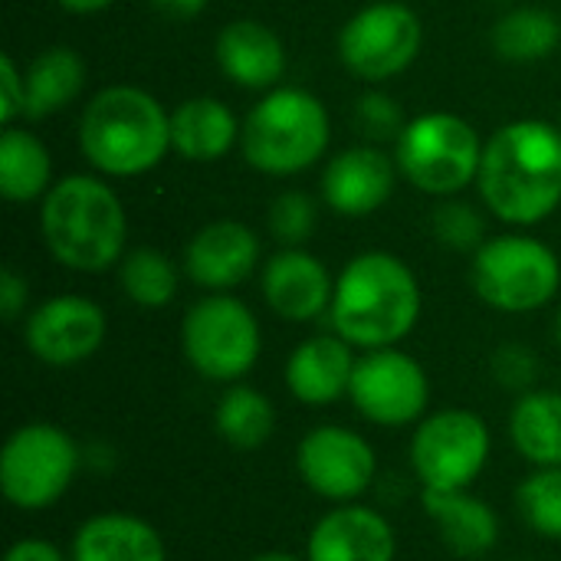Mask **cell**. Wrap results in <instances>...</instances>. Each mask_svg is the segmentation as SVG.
<instances>
[{"mask_svg": "<svg viewBox=\"0 0 561 561\" xmlns=\"http://www.w3.org/2000/svg\"><path fill=\"white\" fill-rule=\"evenodd\" d=\"M483 204L513 227H533L561 204V131L549 122L523 118L503 125L480 161Z\"/></svg>", "mask_w": 561, "mask_h": 561, "instance_id": "1", "label": "cell"}, {"mask_svg": "<svg viewBox=\"0 0 561 561\" xmlns=\"http://www.w3.org/2000/svg\"><path fill=\"white\" fill-rule=\"evenodd\" d=\"M421 286L411 266L391 253L355 256L335 279L332 329L352 348H391L408 339L421 319Z\"/></svg>", "mask_w": 561, "mask_h": 561, "instance_id": "2", "label": "cell"}, {"mask_svg": "<svg viewBox=\"0 0 561 561\" xmlns=\"http://www.w3.org/2000/svg\"><path fill=\"white\" fill-rule=\"evenodd\" d=\"M39 233L56 263L76 273H105L122 263L128 217L118 194L89 174L56 181L39 207Z\"/></svg>", "mask_w": 561, "mask_h": 561, "instance_id": "3", "label": "cell"}, {"mask_svg": "<svg viewBox=\"0 0 561 561\" xmlns=\"http://www.w3.org/2000/svg\"><path fill=\"white\" fill-rule=\"evenodd\" d=\"M79 148L108 178L145 174L171 151V112L145 89L108 85L79 118Z\"/></svg>", "mask_w": 561, "mask_h": 561, "instance_id": "4", "label": "cell"}, {"mask_svg": "<svg viewBox=\"0 0 561 561\" xmlns=\"http://www.w3.org/2000/svg\"><path fill=\"white\" fill-rule=\"evenodd\" d=\"M329 112L319 95L286 85L263 95L243 122L240 148L250 168L286 178L312 168L329 148Z\"/></svg>", "mask_w": 561, "mask_h": 561, "instance_id": "5", "label": "cell"}, {"mask_svg": "<svg viewBox=\"0 0 561 561\" xmlns=\"http://www.w3.org/2000/svg\"><path fill=\"white\" fill-rule=\"evenodd\" d=\"M82 467L85 457L69 431L46 421L20 424L0 447V493L13 510L39 513L69 493Z\"/></svg>", "mask_w": 561, "mask_h": 561, "instance_id": "6", "label": "cell"}, {"mask_svg": "<svg viewBox=\"0 0 561 561\" xmlns=\"http://www.w3.org/2000/svg\"><path fill=\"white\" fill-rule=\"evenodd\" d=\"M483 141L477 128L454 112H427L398 135V168L424 194L450 197L480 174Z\"/></svg>", "mask_w": 561, "mask_h": 561, "instance_id": "7", "label": "cell"}, {"mask_svg": "<svg viewBox=\"0 0 561 561\" xmlns=\"http://www.w3.org/2000/svg\"><path fill=\"white\" fill-rule=\"evenodd\" d=\"M181 348L201 378L237 385L256 365L263 335L247 302L230 293H210L187 309L181 322Z\"/></svg>", "mask_w": 561, "mask_h": 561, "instance_id": "8", "label": "cell"}, {"mask_svg": "<svg viewBox=\"0 0 561 561\" xmlns=\"http://www.w3.org/2000/svg\"><path fill=\"white\" fill-rule=\"evenodd\" d=\"M473 289L477 296L500 312L519 316L536 312L556 299L561 286L559 256L536 237L506 233L486 240L473 253Z\"/></svg>", "mask_w": 561, "mask_h": 561, "instance_id": "9", "label": "cell"}, {"mask_svg": "<svg viewBox=\"0 0 561 561\" xmlns=\"http://www.w3.org/2000/svg\"><path fill=\"white\" fill-rule=\"evenodd\" d=\"M493 450L490 427L467 408H444L427 414L411 437V467L424 490H467L486 467Z\"/></svg>", "mask_w": 561, "mask_h": 561, "instance_id": "10", "label": "cell"}, {"mask_svg": "<svg viewBox=\"0 0 561 561\" xmlns=\"http://www.w3.org/2000/svg\"><path fill=\"white\" fill-rule=\"evenodd\" d=\"M424 43L421 16L398 0L362 7L339 33V56L345 69L365 82H385L404 72Z\"/></svg>", "mask_w": 561, "mask_h": 561, "instance_id": "11", "label": "cell"}, {"mask_svg": "<svg viewBox=\"0 0 561 561\" xmlns=\"http://www.w3.org/2000/svg\"><path fill=\"white\" fill-rule=\"evenodd\" d=\"M348 398L368 424L411 427L427 417L431 381L421 362L398 345L371 348L355 362Z\"/></svg>", "mask_w": 561, "mask_h": 561, "instance_id": "12", "label": "cell"}, {"mask_svg": "<svg viewBox=\"0 0 561 561\" xmlns=\"http://www.w3.org/2000/svg\"><path fill=\"white\" fill-rule=\"evenodd\" d=\"M296 470L316 496L329 503H355L371 490L378 457L375 447L352 427L319 424L299 440Z\"/></svg>", "mask_w": 561, "mask_h": 561, "instance_id": "13", "label": "cell"}, {"mask_svg": "<svg viewBox=\"0 0 561 561\" xmlns=\"http://www.w3.org/2000/svg\"><path fill=\"white\" fill-rule=\"evenodd\" d=\"M108 335L105 309L85 296H53L39 302L23 325V342L36 362L49 368H72L89 362Z\"/></svg>", "mask_w": 561, "mask_h": 561, "instance_id": "14", "label": "cell"}, {"mask_svg": "<svg viewBox=\"0 0 561 561\" xmlns=\"http://www.w3.org/2000/svg\"><path fill=\"white\" fill-rule=\"evenodd\" d=\"M398 533L385 513L362 503H339L306 542V561H394Z\"/></svg>", "mask_w": 561, "mask_h": 561, "instance_id": "15", "label": "cell"}, {"mask_svg": "<svg viewBox=\"0 0 561 561\" xmlns=\"http://www.w3.org/2000/svg\"><path fill=\"white\" fill-rule=\"evenodd\" d=\"M335 283L325 263L299 247H286L263 266V299L286 322H312L332 309Z\"/></svg>", "mask_w": 561, "mask_h": 561, "instance_id": "16", "label": "cell"}, {"mask_svg": "<svg viewBox=\"0 0 561 561\" xmlns=\"http://www.w3.org/2000/svg\"><path fill=\"white\" fill-rule=\"evenodd\" d=\"M256 263L260 237L237 220H217L201 227L184 250L187 276L210 293H227L240 286L256 270Z\"/></svg>", "mask_w": 561, "mask_h": 561, "instance_id": "17", "label": "cell"}, {"mask_svg": "<svg viewBox=\"0 0 561 561\" xmlns=\"http://www.w3.org/2000/svg\"><path fill=\"white\" fill-rule=\"evenodd\" d=\"M394 194V164L385 151L358 145L339 151L322 171V197L342 217H368Z\"/></svg>", "mask_w": 561, "mask_h": 561, "instance_id": "18", "label": "cell"}, {"mask_svg": "<svg viewBox=\"0 0 561 561\" xmlns=\"http://www.w3.org/2000/svg\"><path fill=\"white\" fill-rule=\"evenodd\" d=\"M352 345L342 335H312L293 348L286 362V388L306 408H329L348 398L352 371H355Z\"/></svg>", "mask_w": 561, "mask_h": 561, "instance_id": "19", "label": "cell"}, {"mask_svg": "<svg viewBox=\"0 0 561 561\" xmlns=\"http://www.w3.org/2000/svg\"><path fill=\"white\" fill-rule=\"evenodd\" d=\"M217 66L243 89H273L286 76V46L270 26L233 20L217 36Z\"/></svg>", "mask_w": 561, "mask_h": 561, "instance_id": "20", "label": "cell"}, {"mask_svg": "<svg viewBox=\"0 0 561 561\" xmlns=\"http://www.w3.org/2000/svg\"><path fill=\"white\" fill-rule=\"evenodd\" d=\"M69 561H168V549L148 519L131 513H99L76 529Z\"/></svg>", "mask_w": 561, "mask_h": 561, "instance_id": "21", "label": "cell"}, {"mask_svg": "<svg viewBox=\"0 0 561 561\" xmlns=\"http://www.w3.org/2000/svg\"><path fill=\"white\" fill-rule=\"evenodd\" d=\"M424 510L437 526L444 546L460 559H480L496 549L500 542V519L490 503L470 496L467 490L454 493H431L424 490Z\"/></svg>", "mask_w": 561, "mask_h": 561, "instance_id": "22", "label": "cell"}, {"mask_svg": "<svg viewBox=\"0 0 561 561\" xmlns=\"http://www.w3.org/2000/svg\"><path fill=\"white\" fill-rule=\"evenodd\" d=\"M240 131L243 128L237 125L230 105L210 95L187 99L171 112V148L197 164L220 161L224 154H230Z\"/></svg>", "mask_w": 561, "mask_h": 561, "instance_id": "23", "label": "cell"}, {"mask_svg": "<svg viewBox=\"0 0 561 561\" xmlns=\"http://www.w3.org/2000/svg\"><path fill=\"white\" fill-rule=\"evenodd\" d=\"M510 437L519 457L536 470L561 467V394L559 391H526L510 414Z\"/></svg>", "mask_w": 561, "mask_h": 561, "instance_id": "24", "label": "cell"}, {"mask_svg": "<svg viewBox=\"0 0 561 561\" xmlns=\"http://www.w3.org/2000/svg\"><path fill=\"white\" fill-rule=\"evenodd\" d=\"M85 85V62L69 46L43 49L26 69V115L23 118H46L72 105V99Z\"/></svg>", "mask_w": 561, "mask_h": 561, "instance_id": "25", "label": "cell"}, {"mask_svg": "<svg viewBox=\"0 0 561 561\" xmlns=\"http://www.w3.org/2000/svg\"><path fill=\"white\" fill-rule=\"evenodd\" d=\"M53 158L46 145L26 128L7 125L0 135V194L13 204L46 197L53 187Z\"/></svg>", "mask_w": 561, "mask_h": 561, "instance_id": "26", "label": "cell"}, {"mask_svg": "<svg viewBox=\"0 0 561 561\" xmlns=\"http://www.w3.org/2000/svg\"><path fill=\"white\" fill-rule=\"evenodd\" d=\"M214 427L227 447L260 450L263 444H270L276 431V408L263 391L250 385H230L217 401Z\"/></svg>", "mask_w": 561, "mask_h": 561, "instance_id": "27", "label": "cell"}, {"mask_svg": "<svg viewBox=\"0 0 561 561\" xmlns=\"http://www.w3.org/2000/svg\"><path fill=\"white\" fill-rule=\"evenodd\" d=\"M561 39L559 20L542 7H513L493 26V49L510 62H539Z\"/></svg>", "mask_w": 561, "mask_h": 561, "instance_id": "28", "label": "cell"}, {"mask_svg": "<svg viewBox=\"0 0 561 561\" xmlns=\"http://www.w3.org/2000/svg\"><path fill=\"white\" fill-rule=\"evenodd\" d=\"M118 283H122V293L135 306H141V309H164L178 296L181 273L171 263V256H164L161 250L138 247V250H128L122 256Z\"/></svg>", "mask_w": 561, "mask_h": 561, "instance_id": "29", "label": "cell"}, {"mask_svg": "<svg viewBox=\"0 0 561 561\" xmlns=\"http://www.w3.org/2000/svg\"><path fill=\"white\" fill-rule=\"evenodd\" d=\"M516 506L533 533L561 542V467L533 470L516 490Z\"/></svg>", "mask_w": 561, "mask_h": 561, "instance_id": "30", "label": "cell"}, {"mask_svg": "<svg viewBox=\"0 0 561 561\" xmlns=\"http://www.w3.org/2000/svg\"><path fill=\"white\" fill-rule=\"evenodd\" d=\"M316 220H319L316 217V204L302 191H286L270 207V230L286 247L306 243L312 237V230H316Z\"/></svg>", "mask_w": 561, "mask_h": 561, "instance_id": "31", "label": "cell"}, {"mask_svg": "<svg viewBox=\"0 0 561 561\" xmlns=\"http://www.w3.org/2000/svg\"><path fill=\"white\" fill-rule=\"evenodd\" d=\"M434 233L450 250H480L486 224L470 204H444L434 210Z\"/></svg>", "mask_w": 561, "mask_h": 561, "instance_id": "32", "label": "cell"}, {"mask_svg": "<svg viewBox=\"0 0 561 561\" xmlns=\"http://www.w3.org/2000/svg\"><path fill=\"white\" fill-rule=\"evenodd\" d=\"M493 378L496 385L510 388V391H533L536 378H539V358L533 348L519 345V342H510V345H500L493 352Z\"/></svg>", "mask_w": 561, "mask_h": 561, "instance_id": "33", "label": "cell"}, {"mask_svg": "<svg viewBox=\"0 0 561 561\" xmlns=\"http://www.w3.org/2000/svg\"><path fill=\"white\" fill-rule=\"evenodd\" d=\"M358 122L371 138H398L408 125L398 102L385 92H368L358 99Z\"/></svg>", "mask_w": 561, "mask_h": 561, "instance_id": "34", "label": "cell"}, {"mask_svg": "<svg viewBox=\"0 0 561 561\" xmlns=\"http://www.w3.org/2000/svg\"><path fill=\"white\" fill-rule=\"evenodd\" d=\"M20 115H26V72L16 69L13 56H0V122L13 125Z\"/></svg>", "mask_w": 561, "mask_h": 561, "instance_id": "35", "label": "cell"}, {"mask_svg": "<svg viewBox=\"0 0 561 561\" xmlns=\"http://www.w3.org/2000/svg\"><path fill=\"white\" fill-rule=\"evenodd\" d=\"M26 299H30V283L16 270L7 266L0 273V316L7 322H16L26 309Z\"/></svg>", "mask_w": 561, "mask_h": 561, "instance_id": "36", "label": "cell"}, {"mask_svg": "<svg viewBox=\"0 0 561 561\" xmlns=\"http://www.w3.org/2000/svg\"><path fill=\"white\" fill-rule=\"evenodd\" d=\"M3 561H69L62 556V549H56L53 542L39 539V536H26V539H16Z\"/></svg>", "mask_w": 561, "mask_h": 561, "instance_id": "37", "label": "cell"}, {"mask_svg": "<svg viewBox=\"0 0 561 561\" xmlns=\"http://www.w3.org/2000/svg\"><path fill=\"white\" fill-rule=\"evenodd\" d=\"M154 3L171 16H197L207 7V0H154Z\"/></svg>", "mask_w": 561, "mask_h": 561, "instance_id": "38", "label": "cell"}, {"mask_svg": "<svg viewBox=\"0 0 561 561\" xmlns=\"http://www.w3.org/2000/svg\"><path fill=\"white\" fill-rule=\"evenodd\" d=\"M56 3L69 13H99V10L112 7L115 0H56Z\"/></svg>", "mask_w": 561, "mask_h": 561, "instance_id": "39", "label": "cell"}, {"mask_svg": "<svg viewBox=\"0 0 561 561\" xmlns=\"http://www.w3.org/2000/svg\"><path fill=\"white\" fill-rule=\"evenodd\" d=\"M250 561H306L299 556H289V552H263V556H253Z\"/></svg>", "mask_w": 561, "mask_h": 561, "instance_id": "40", "label": "cell"}, {"mask_svg": "<svg viewBox=\"0 0 561 561\" xmlns=\"http://www.w3.org/2000/svg\"><path fill=\"white\" fill-rule=\"evenodd\" d=\"M556 339H559V348H561V309H559V316H556Z\"/></svg>", "mask_w": 561, "mask_h": 561, "instance_id": "41", "label": "cell"}]
</instances>
